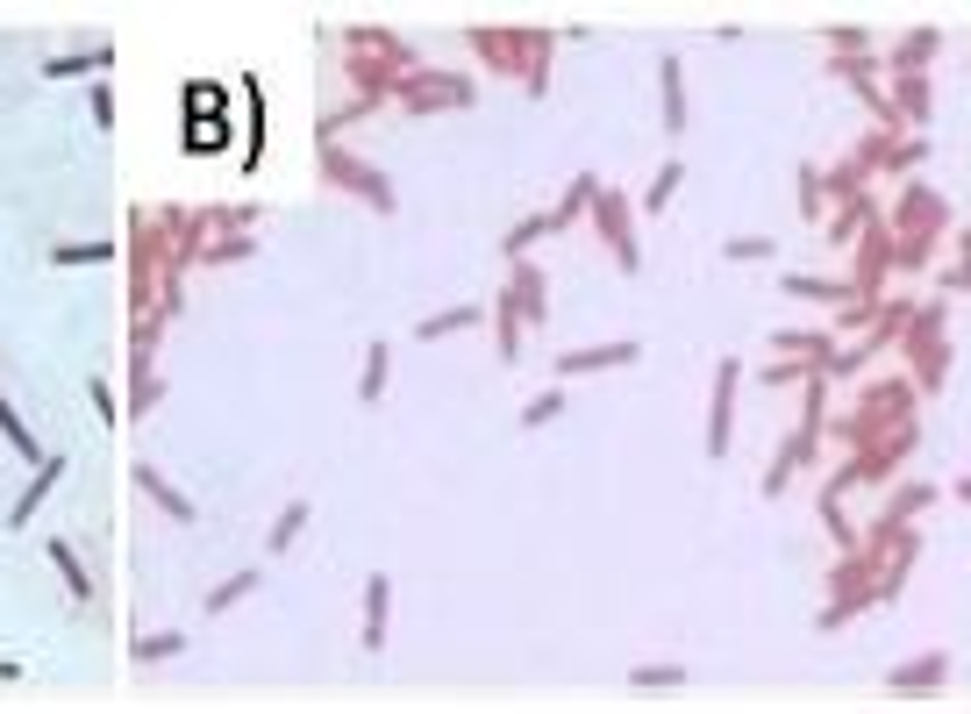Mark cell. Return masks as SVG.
I'll use <instances>...</instances> for the list:
<instances>
[{"label": "cell", "instance_id": "6da1fadb", "mask_svg": "<svg viewBox=\"0 0 971 714\" xmlns=\"http://www.w3.org/2000/svg\"><path fill=\"white\" fill-rule=\"evenodd\" d=\"M322 172H329V179H337V187H351V193H358V201H372V207H378V215H393V193H386V179H378V172H372V164H358V158H343V150H337V143H329V150H322Z\"/></svg>", "mask_w": 971, "mask_h": 714}, {"label": "cell", "instance_id": "7a4b0ae2", "mask_svg": "<svg viewBox=\"0 0 971 714\" xmlns=\"http://www.w3.org/2000/svg\"><path fill=\"white\" fill-rule=\"evenodd\" d=\"M401 100L407 108H465V100H472V79H415V72H407Z\"/></svg>", "mask_w": 971, "mask_h": 714}, {"label": "cell", "instance_id": "3957f363", "mask_svg": "<svg viewBox=\"0 0 971 714\" xmlns=\"http://www.w3.org/2000/svg\"><path fill=\"white\" fill-rule=\"evenodd\" d=\"M479 57H508V65H529V86H543V72H536V65H543V43H536V36L522 43V36H500V29H486V36H479Z\"/></svg>", "mask_w": 971, "mask_h": 714}, {"label": "cell", "instance_id": "277c9868", "mask_svg": "<svg viewBox=\"0 0 971 714\" xmlns=\"http://www.w3.org/2000/svg\"><path fill=\"white\" fill-rule=\"evenodd\" d=\"M57 479H65V458H43V465H36V479H29V493L8 508V529H29V514L51 500V486H57Z\"/></svg>", "mask_w": 971, "mask_h": 714}, {"label": "cell", "instance_id": "5b68a950", "mask_svg": "<svg viewBox=\"0 0 971 714\" xmlns=\"http://www.w3.org/2000/svg\"><path fill=\"white\" fill-rule=\"evenodd\" d=\"M636 343H594V351H572L557 358V379H579V372H607V364H629Z\"/></svg>", "mask_w": 971, "mask_h": 714}, {"label": "cell", "instance_id": "8992f818", "mask_svg": "<svg viewBox=\"0 0 971 714\" xmlns=\"http://www.w3.org/2000/svg\"><path fill=\"white\" fill-rule=\"evenodd\" d=\"M508 308L522 315V322H543V271H536V265H522V271H514V286H508Z\"/></svg>", "mask_w": 971, "mask_h": 714}, {"label": "cell", "instance_id": "52a82bcc", "mask_svg": "<svg viewBox=\"0 0 971 714\" xmlns=\"http://www.w3.org/2000/svg\"><path fill=\"white\" fill-rule=\"evenodd\" d=\"M0 436H8V450H14V458L29 465V472H36V465H43V444H36V436H29V422L14 415L8 401H0Z\"/></svg>", "mask_w": 971, "mask_h": 714}, {"label": "cell", "instance_id": "ba28073f", "mask_svg": "<svg viewBox=\"0 0 971 714\" xmlns=\"http://www.w3.org/2000/svg\"><path fill=\"white\" fill-rule=\"evenodd\" d=\"M386 600H393V579H372V594H364V643H386Z\"/></svg>", "mask_w": 971, "mask_h": 714}, {"label": "cell", "instance_id": "9c48e42d", "mask_svg": "<svg viewBox=\"0 0 971 714\" xmlns=\"http://www.w3.org/2000/svg\"><path fill=\"white\" fill-rule=\"evenodd\" d=\"M600 230L615 236V257H621V265H636V243H629V215H621V201H615V193H600Z\"/></svg>", "mask_w": 971, "mask_h": 714}, {"label": "cell", "instance_id": "30bf717a", "mask_svg": "<svg viewBox=\"0 0 971 714\" xmlns=\"http://www.w3.org/2000/svg\"><path fill=\"white\" fill-rule=\"evenodd\" d=\"M136 486H143V493L158 500V508L172 514V522H193V500H186V493H172V486H164L158 472H150V465H143V472H136Z\"/></svg>", "mask_w": 971, "mask_h": 714}, {"label": "cell", "instance_id": "8fae6325", "mask_svg": "<svg viewBox=\"0 0 971 714\" xmlns=\"http://www.w3.org/2000/svg\"><path fill=\"white\" fill-rule=\"evenodd\" d=\"M108 43H100V51H79V57H51V65H43V72H51V79H79V72H100V65H108Z\"/></svg>", "mask_w": 971, "mask_h": 714}, {"label": "cell", "instance_id": "7c38bea8", "mask_svg": "<svg viewBox=\"0 0 971 714\" xmlns=\"http://www.w3.org/2000/svg\"><path fill=\"white\" fill-rule=\"evenodd\" d=\"M51 565L65 572V594H72V600H86V594H94V586H86V565H79V557H72V551H65V536L51 543Z\"/></svg>", "mask_w": 971, "mask_h": 714}, {"label": "cell", "instance_id": "4fadbf2b", "mask_svg": "<svg viewBox=\"0 0 971 714\" xmlns=\"http://www.w3.org/2000/svg\"><path fill=\"white\" fill-rule=\"evenodd\" d=\"M57 265H108V257H115V243H57Z\"/></svg>", "mask_w": 971, "mask_h": 714}, {"label": "cell", "instance_id": "5bb4252c", "mask_svg": "<svg viewBox=\"0 0 971 714\" xmlns=\"http://www.w3.org/2000/svg\"><path fill=\"white\" fill-rule=\"evenodd\" d=\"M250 586H257V572H236L230 586H215V594H207V615H230V607H236L243 594H250Z\"/></svg>", "mask_w": 971, "mask_h": 714}, {"label": "cell", "instance_id": "9a60e30c", "mask_svg": "<svg viewBox=\"0 0 971 714\" xmlns=\"http://www.w3.org/2000/svg\"><path fill=\"white\" fill-rule=\"evenodd\" d=\"M300 522H308V500H294V508H286L279 522H271V551H286V543L300 536Z\"/></svg>", "mask_w": 971, "mask_h": 714}, {"label": "cell", "instance_id": "2e32d148", "mask_svg": "<svg viewBox=\"0 0 971 714\" xmlns=\"http://www.w3.org/2000/svg\"><path fill=\"white\" fill-rule=\"evenodd\" d=\"M472 322H479V308H450L436 322H422V337H450V329H472Z\"/></svg>", "mask_w": 971, "mask_h": 714}, {"label": "cell", "instance_id": "e0dca14e", "mask_svg": "<svg viewBox=\"0 0 971 714\" xmlns=\"http://www.w3.org/2000/svg\"><path fill=\"white\" fill-rule=\"evenodd\" d=\"M172 650H186V636H143V643H136V658L158 664V658H172Z\"/></svg>", "mask_w": 971, "mask_h": 714}, {"label": "cell", "instance_id": "ac0fdd59", "mask_svg": "<svg viewBox=\"0 0 971 714\" xmlns=\"http://www.w3.org/2000/svg\"><path fill=\"white\" fill-rule=\"evenodd\" d=\"M386 343H372V364H364V401H378V386H386Z\"/></svg>", "mask_w": 971, "mask_h": 714}, {"label": "cell", "instance_id": "d6986e66", "mask_svg": "<svg viewBox=\"0 0 971 714\" xmlns=\"http://www.w3.org/2000/svg\"><path fill=\"white\" fill-rule=\"evenodd\" d=\"M664 115H672V129L686 121V100H679V65H664Z\"/></svg>", "mask_w": 971, "mask_h": 714}, {"label": "cell", "instance_id": "ffe728a7", "mask_svg": "<svg viewBox=\"0 0 971 714\" xmlns=\"http://www.w3.org/2000/svg\"><path fill=\"white\" fill-rule=\"evenodd\" d=\"M94 407H100V422H121V407H115V386H108V379H94Z\"/></svg>", "mask_w": 971, "mask_h": 714}]
</instances>
